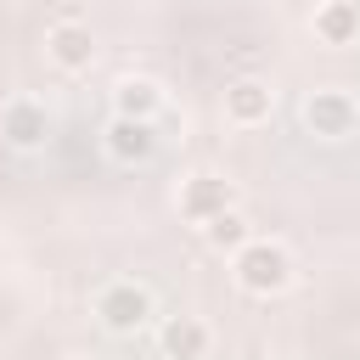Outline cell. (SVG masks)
Wrapping results in <instances>:
<instances>
[{"instance_id":"1","label":"cell","mask_w":360,"mask_h":360,"mask_svg":"<svg viewBox=\"0 0 360 360\" xmlns=\"http://www.w3.org/2000/svg\"><path fill=\"white\" fill-rule=\"evenodd\" d=\"M231 281H236L248 298H276V292H287V287H292V253H287V242H276V236L242 242V248L231 253Z\"/></svg>"},{"instance_id":"2","label":"cell","mask_w":360,"mask_h":360,"mask_svg":"<svg viewBox=\"0 0 360 360\" xmlns=\"http://www.w3.org/2000/svg\"><path fill=\"white\" fill-rule=\"evenodd\" d=\"M90 315L101 321V332H112V338H135L141 326H152L158 304H152V287H146V281H135V276H112V281L96 287Z\"/></svg>"},{"instance_id":"3","label":"cell","mask_w":360,"mask_h":360,"mask_svg":"<svg viewBox=\"0 0 360 360\" xmlns=\"http://www.w3.org/2000/svg\"><path fill=\"white\" fill-rule=\"evenodd\" d=\"M304 129L315 141H349L360 129V101L338 84H321V90L304 96Z\"/></svg>"},{"instance_id":"4","label":"cell","mask_w":360,"mask_h":360,"mask_svg":"<svg viewBox=\"0 0 360 360\" xmlns=\"http://www.w3.org/2000/svg\"><path fill=\"white\" fill-rule=\"evenodd\" d=\"M174 208H180V219L186 225H208V219H219L225 208H236V180L231 174H214V169H197V174H186L180 180V197H174Z\"/></svg>"},{"instance_id":"5","label":"cell","mask_w":360,"mask_h":360,"mask_svg":"<svg viewBox=\"0 0 360 360\" xmlns=\"http://www.w3.org/2000/svg\"><path fill=\"white\" fill-rule=\"evenodd\" d=\"M0 141L11 152H39L51 141V107L39 96H6L0 101Z\"/></svg>"},{"instance_id":"6","label":"cell","mask_w":360,"mask_h":360,"mask_svg":"<svg viewBox=\"0 0 360 360\" xmlns=\"http://www.w3.org/2000/svg\"><path fill=\"white\" fill-rule=\"evenodd\" d=\"M96 28L90 22H79V17H62V22H51L45 28V62L56 68V73H90L96 68Z\"/></svg>"},{"instance_id":"7","label":"cell","mask_w":360,"mask_h":360,"mask_svg":"<svg viewBox=\"0 0 360 360\" xmlns=\"http://www.w3.org/2000/svg\"><path fill=\"white\" fill-rule=\"evenodd\" d=\"M225 124H236V129H259V124H270V112H276V84L264 79V73H236L231 84H225Z\"/></svg>"},{"instance_id":"8","label":"cell","mask_w":360,"mask_h":360,"mask_svg":"<svg viewBox=\"0 0 360 360\" xmlns=\"http://www.w3.org/2000/svg\"><path fill=\"white\" fill-rule=\"evenodd\" d=\"M101 152L118 163V169H141L158 158V124H141V118H107L101 129Z\"/></svg>"},{"instance_id":"9","label":"cell","mask_w":360,"mask_h":360,"mask_svg":"<svg viewBox=\"0 0 360 360\" xmlns=\"http://www.w3.org/2000/svg\"><path fill=\"white\" fill-rule=\"evenodd\" d=\"M169 107V90L152 79V73H124L112 84V118H141V124H158Z\"/></svg>"},{"instance_id":"10","label":"cell","mask_w":360,"mask_h":360,"mask_svg":"<svg viewBox=\"0 0 360 360\" xmlns=\"http://www.w3.org/2000/svg\"><path fill=\"white\" fill-rule=\"evenodd\" d=\"M158 349H163V360H208L214 326H208L202 315H169V321L158 326Z\"/></svg>"},{"instance_id":"11","label":"cell","mask_w":360,"mask_h":360,"mask_svg":"<svg viewBox=\"0 0 360 360\" xmlns=\"http://www.w3.org/2000/svg\"><path fill=\"white\" fill-rule=\"evenodd\" d=\"M309 34L321 45H332V51L360 45V0H321L309 11Z\"/></svg>"},{"instance_id":"12","label":"cell","mask_w":360,"mask_h":360,"mask_svg":"<svg viewBox=\"0 0 360 360\" xmlns=\"http://www.w3.org/2000/svg\"><path fill=\"white\" fill-rule=\"evenodd\" d=\"M202 242H208L214 253H236L242 242H253V225H248V214H242V208H225L219 219H208V225H202Z\"/></svg>"},{"instance_id":"13","label":"cell","mask_w":360,"mask_h":360,"mask_svg":"<svg viewBox=\"0 0 360 360\" xmlns=\"http://www.w3.org/2000/svg\"><path fill=\"white\" fill-rule=\"evenodd\" d=\"M62 360H96V354H62Z\"/></svg>"}]
</instances>
